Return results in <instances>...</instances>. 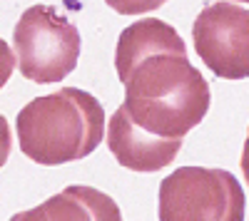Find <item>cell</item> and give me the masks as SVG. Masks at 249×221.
<instances>
[{
  "mask_svg": "<svg viewBox=\"0 0 249 221\" xmlns=\"http://www.w3.org/2000/svg\"><path fill=\"white\" fill-rule=\"evenodd\" d=\"M247 199L227 169L179 167L160 184V221H244Z\"/></svg>",
  "mask_w": 249,
  "mask_h": 221,
  "instance_id": "cell-4",
  "label": "cell"
},
{
  "mask_svg": "<svg viewBox=\"0 0 249 221\" xmlns=\"http://www.w3.org/2000/svg\"><path fill=\"white\" fill-rule=\"evenodd\" d=\"M195 50L222 79L249 77V8L237 3L204 5L192 25Z\"/></svg>",
  "mask_w": 249,
  "mask_h": 221,
  "instance_id": "cell-5",
  "label": "cell"
},
{
  "mask_svg": "<svg viewBox=\"0 0 249 221\" xmlns=\"http://www.w3.org/2000/svg\"><path fill=\"white\" fill-rule=\"evenodd\" d=\"M18 142L30 162L60 167L90 157L105 137V112L80 87H60L35 97L15 119Z\"/></svg>",
  "mask_w": 249,
  "mask_h": 221,
  "instance_id": "cell-2",
  "label": "cell"
},
{
  "mask_svg": "<svg viewBox=\"0 0 249 221\" xmlns=\"http://www.w3.org/2000/svg\"><path fill=\"white\" fill-rule=\"evenodd\" d=\"M115 67L124 85V112L152 137L182 139L210 110V85L190 63L179 32L164 20L144 17L124 28Z\"/></svg>",
  "mask_w": 249,
  "mask_h": 221,
  "instance_id": "cell-1",
  "label": "cell"
},
{
  "mask_svg": "<svg viewBox=\"0 0 249 221\" xmlns=\"http://www.w3.org/2000/svg\"><path fill=\"white\" fill-rule=\"evenodd\" d=\"M10 149H13V137H10V125L8 119L0 114V169L5 167L8 157H10Z\"/></svg>",
  "mask_w": 249,
  "mask_h": 221,
  "instance_id": "cell-9",
  "label": "cell"
},
{
  "mask_svg": "<svg viewBox=\"0 0 249 221\" xmlns=\"http://www.w3.org/2000/svg\"><path fill=\"white\" fill-rule=\"evenodd\" d=\"M10 221H48V216H45L43 204H40V206H33L28 211H18L15 216H10Z\"/></svg>",
  "mask_w": 249,
  "mask_h": 221,
  "instance_id": "cell-10",
  "label": "cell"
},
{
  "mask_svg": "<svg viewBox=\"0 0 249 221\" xmlns=\"http://www.w3.org/2000/svg\"><path fill=\"white\" fill-rule=\"evenodd\" d=\"M48 221H122L115 199L95 187L72 184L43 202Z\"/></svg>",
  "mask_w": 249,
  "mask_h": 221,
  "instance_id": "cell-7",
  "label": "cell"
},
{
  "mask_svg": "<svg viewBox=\"0 0 249 221\" xmlns=\"http://www.w3.org/2000/svg\"><path fill=\"white\" fill-rule=\"evenodd\" d=\"M13 70H15V55H13L10 45L0 37V90L5 87V82L13 75Z\"/></svg>",
  "mask_w": 249,
  "mask_h": 221,
  "instance_id": "cell-8",
  "label": "cell"
},
{
  "mask_svg": "<svg viewBox=\"0 0 249 221\" xmlns=\"http://www.w3.org/2000/svg\"><path fill=\"white\" fill-rule=\"evenodd\" d=\"M242 172H244V182H247V187H249V129H247L244 149H242Z\"/></svg>",
  "mask_w": 249,
  "mask_h": 221,
  "instance_id": "cell-11",
  "label": "cell"
},
{
  "mask_svg": "<svg viewBox=\"0 0 249 221\" xmlns=\"http://www.w3.org/2000/svg\"><path fill=\"white\" fill-rule=\"evenodd\" d=\"M18 70L37 85L62 82L77 65L80 32L55 5H30L13 30Z\"/></svg>",
  "mask_w": 249,
  "mask_h": 221,
  "instance_id": "cell-3",
  "label": "cell"
},
{
  "mask_svg": "<svg viewBox=\"0 0 249 221\" xmlns=\"http://www.w3.org/2000/svg\"><path fill=\"white\" fill-rule=\"evenodd\" d=\"M107 147L117 162L130 172H160L179 154L182 139H160L142 132L120 105L107 125Z\"/></svg>",
  "mask_w": 249,
  "mask_h": 221,
  "instance_id": "cell-6",
  "label": "cell"
}]
</instances>
